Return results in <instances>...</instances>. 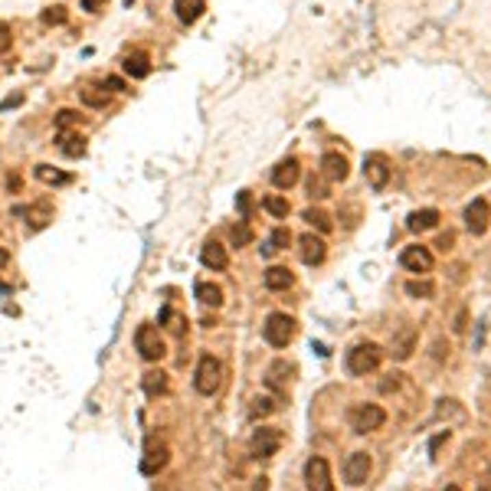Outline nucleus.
<instances>
[{
	"instance_id": "nucleus-1",
	"label": "nucleus",
	"mask_w": 491,
	"mask_h": 491,
	"mask_svg": "<svg viewBox=\"0 0 491 491\" xmlns=\"http://www.w3.org/2000/svg\"><path fill=\"white\" fill-rule=\"evenodd\" d=\"M380 364H383V351H380V344H373V341H360L347 351V370L354 373V377H367Z\"/></svg>"
},
{
	"instance_id": "nucleus-2",
	"label": "nucleus",
	"mask_w": 491,
	"mask_h": 491,
	"mask_svg": "<svg viewBox=\"0 0 491 491\" xmlns=\"http://www.w3.org/2000/svg\"><path fill=\"white\" fill-rule=\"evenodd\" d=\"M347 423H351V429L357 432V436H367V432H377L387 423V413H383V406H377V403H357V406L347 413Z\"/></svg>"
},
{
	"instance_id": "nucleus-3",
	"label": "nucleus",
	"mask_w": 491,
	"mask_h": 491,
	"mask_svg": "<svg viewBox=\"0 0 491 491\" xmlns=\"http://www.w3.org/2000/svg\"><path fill=\"white\" fill-rule=\"evenodd\" d=\"M220 383H223V364L216 357H210V354H203L200 364H197V373H194L197 393H200V396H213V393L220 390Z\"/></svg>"
},
{
	"instance_id": "nucleus-4",
	"label": "nucleus",
	"mask_w": 491,
	"mask_h": 491,
	"mask_svg": "<svg viewBox=\"0 0 491 491\" xmlns=\"http://www.w3.org/2000/svg\"><path fill=\"white\" fill-rule=\"evenodd\" d=\"M262 334L272 347H288V341L295 338V318L285 312H272L262 325Z\"/></svg>"
},
{
	"instance_id": "nucleus-5",
	"label": "nucleus",
	"mask_w": 491,
	"mask_h": 491,
	"mask_svg": "<svg viewBox=\"0 0 491 491\" xmlns=\"http://www.w3.org/2000/svg\"><path fill=\"white\" fill-rule=\"evenodd\" d=\"M134 347H138V354L144 360H161L164 357V341L161 334H158V327L154 325H141L138 331H134Z\"/></svg>"
},
{
	"instance_id": "nucleus-6",
	"label": "nucleus",
	"mask_w": 491,
	"mask_h": 491,
	"mask_svg": "<svg viewBox=\"0 0 491 491\" xmlns=\"http://www.w3.org/2000/svg\"><path fill=\"white\" fill-rule=\"evenodd\" d=\"M282 446V432L272 429V426H259L253 432V439H249V452H253V459H272L275 452Z\"/></svg>"
},
{
	"instance_id": "nucleus-7",
	"label": "nucleus",
	"mask_w": 491,
	"mask_h": 491,
	"mask_svg": "<svg viewBox=\"0 0 491 491\" xmlns=\"http://www.w3.org/2000/svg\"><path fill=\"white\" fill-rule=\"evenodd\" d=\"M305 488L308 491H334V481H331V468L321 455H312L305 462Z\"/></svg>"
},
{
	"instance_id": "nucleus-8",
	"label": "nucleus",
	"mask_w": 491,
	"mask_h": 491,
	"mask_svg": "<svg viewBox=\"0 0 491 491\" xmlns=\"http://www.w3.org/2000/svg\"><path fill=\"white\" fill-rule=\"evenodd\" d=\"M370 468H373V459L367 455V452H351L347 459H344V481L347 485H367V478H370Z\"/></svg>"
},
{
	"instance_id": "nucleus-9",
	"label": "nucleus",
	"mask_w": 491,
	"mask_h": 491,
	"mask_svg": "<svg viewBox=\"0 0 491 491\" xmlns=\"http://www.w3.org/2000/svg\"><path fill=\"white\" fill-rule=\"evenodd\" d=\"M488 223H491V203L485 197H475L468 207H465V226L472 236H485L488 233Z\"/></svg>"
},
{
	"instance_id": "nucleus-10",
	"label": "nucleus",
	"mask_w": 491,
	"mask_h": 491,
	"mask_svg": "<svg viewBox=\"0 0 491 491\" xmlns=\"http://www.w3.org/2000/svg\"><path fill=\"white\" fill-rule=\"evenodd\" d=\"M390 174H393V167H390L387 154H367L364 158V177L373 190H383L390 184Z\"/></svg>"
},
{
	"instance_id": "nucleus-11",
	"label": "nucleus",
	"mask_w": 491,
	"mask_h": 491,
	"mask_svg": "<svg viewBox=\"0 0 491 491\" xmlns=\"http://www.w3.org/2000/svg\"><path fill=\"white\" fill-rule=\"evenodd\" d=\"M400 266L406 272H419V275H426L432 272V253L429 246H406L400 253Z\"/></svg>"
},
{
	"instance_id": "nucleus-12",
	"label": "nucleus",
	"mask_w": 491,
	"mask_h": 491,
	"mask_svg": "<svg viewBox=\"0 0 491 491\" xmlns=\"http://www.w3.org/2000/svg\"><path fill=\"white\" fill-rule=\"evenodd\" d=\"M298 255H301V262L305 266H321L327 255V246L321 236H314V233H305V236L298 239Z\"/></svg>"
},
{
	"instance_id": "nucleus-13",
	"label": "nucleus",
	"mask_w": 491,
	"mask_h": 491,
	"mask_svg": "<svg viewBox=\"0 0 491 491\" xmlns=\"http://www.w3.org/2000/svg\"><path fill=\"white\" fill-rule=\"evenodd\" d=\"M351 174V167H347V158H344L341 151H325V158H321V177L331 180V184H341L347 180Z\"/></svg>"
},
{
	"instance_id": "nucleus-14",
	"label": "nucleus",
	"mask_w": 491,
	"mask_h": 491,
	"mask_svg": "<svg viewBox=\"0 0 491 491\" xmlns=\"http://www.w3.org/2000/svg\"><path fill=\"white\" fill-rule=\"evenodd\" d=\"M301 177V164L298 158H285V161L275 164V171H272V184L279 187V190H292Z\"/></svg>"
},
{
	"instance_id": "nucleus-15",
	"label": "nucleus",
	"mask_w": 491,
	"mask_h": 491,
	"mask_svg": "<svg viewBox=\"0 0 491 491\" xmlns=\"http://www.w3.org/2000/svg\"><path fill=\"white\" fill-rule=\"evenodd\" d=\"M292 373H295V367H292V364H285V360H275V364L268 367L266 387L275 390V396H279V400H282L285 390H288V380H292Z\"/></svg>"
},
{
	"instance_id": "nucleus-16",
	"label": "nucleus",
	"mask_w": 491,
	"mask_h": 491,
	"mask_svg": "<svg viewBox=\"0 0 491 491\" xmlns=\"http://www.w3.org/2000/svg\"><path fill=\"white\" fill-rule=\"evenodd\" d=\"M200 262H203L207 268H213V272H223V268L229 266L226 246H220L216 239H207V242H203V249H200Z\"/></svg>"
},
{
	"instance_id": "nucleus-17",
	"label": "nucleus",
	"mask_w": 491,
	"mask_h": 491,
	"mask_svg": "<svg viewBox=\"0 0 491 491\" xmlns=\"http://www.w3.org/2000/svg\"><path fill=\"white\" fill-rule=\"evenodd\" d=\"M167 459H171L167 446H164V442H158V446H154V439H151V442H148V455L141 459V472H144V475H158L164 465H167Z\"/></svg>"
},
{
	"instance_id": "nucleus-18",
	"label": "nucleus",
	"mask_w": 491,
	"mask_h": 491,
	"mask_svg": "<svg viewBox=\"0 0 491 491\" xmlns=\"http://www.w3.org/2000/svg\"><path fill=\"white\" fill-rule=\"evenodd\" d=\"M416 351V327H403L400 334L390 344V354L396 360H410V354Z\"/></svg>"
},
{
	"instance_id": "nucleus-19",
	"label": "nucleus",
	"mask_w": 491,
	"mask_h": 491,
	"mask_svg": "<svg viewBox=\"0 0 491 491\" xmlns=\"http://www.w3.org/2000/svg\"><path fill=\"white\" fill-rule=\"evenodd\" d=\"M33 177L40 180V184H46V187H66V184H73V177L66 171H60V167H53V164H36Z\"/></svg>"
},
{
	"instance_id": "nucleus-20",
	"label": "nucleus",
	"mask_w": 491,
	"mask_h": 491,
	"mask_svg": "<svg viewBox=\"0 0 491 491\" xmlns=\"http://www.w3.org/2000/svg\"><path fill=\"white\" fill-rule=\"evenodd\" d=\"M203 10H207L203 0H174V14H177V20L184 23V27L197 23V20L203 16Z\"/></svg>"
},
{
	"instance_id": "nucleus-21",
	"label": "nucleus",
	"mask_w": 491,
	"mask_h": 491,
	"mask_svg": "<svg viewBox=\"0 0 491 491\" xmlns=\"http://www.w3.org/2000/svg\"><path fill=\"white\" fill-rule=\"evenodd\" d=\"M266 288L268 292H285V288H292L295 285V275H292V268H285V266H272V268H266Z\"/></svg>"
},
{
	"instance_id": "nucleus-22",
	"label": "nucleus",
	"mask_w": 491,
	"mask_h": 491,
	"mask_svg": "<svg viewBox=\"0 0 491 491\" xmlns=\"http://www.w3.org/2000/svg\"><path fill=\"white\" fill-rule=\"evenodd\" d=\"M23 213H27V229H30V233H36V229L49 226V220H53V207H49L46 200H40V203L27 207Z\"/></svg>"
},
{
	"instance_id": "nucleus-23",
	"label": "nucleus",
	"mask_w": 491,
	"mask_h": 491,
	"mask_svg": "<svg viewBox=\"0 0 491 491\" xmlns=\"http://www.w3.org/2000/svg\"><path fill=\"white\" fill-rule=\"evenodd\" d=\"M406 226L413 229V233H426V229H436L439 226V210H416V213H410V220H406Z\"/></svg>"
},
{
	"instance_id": "nucleus-24",
	"label": "nucleus",
	"mask_w": 491,
	"mask_h": 491,
	"mask_svg": "<svg viewBox=\"0 0 491 491\" xmlns=\"http://www.w3.org/2000/svg\"><path fill=\"white\" fill-rule=\"evenodd\" d=\"M288 242H292V229L288 226H279V229H272V236H268V242H262L259 249H262V255H275L279 249H288Z\"/></svg>"
},
{
	"instance_id": "nucleus-25",
	"label": "nucleus",
	"mask_w": 491,
	"mask_h": 491,
	"mask_svg": "<svg viewBox=\"0 0 491 491\" xmlns=\"http://www.w3.org/2000/svg\"><path fill=\"white\" fill-rule=\"evenodd\" d=\"M79 99L89 108H105V105L112 102V92L105 89V86H86V89H79Z\"/></svg>"
},
{
	"instance_id": "nucleus-26",
	"label": "nucleus",
	"mask_w": 491,
	"mask_h": 491,
	"mask_svg": "<svg viewBox=\"0 0 491 491\" xmlns=\"http://www.w3.org/2000/svg\"><path fill=\"white\" fill-rule=\"evenodd\" d=\"M125 73L131 75V79H148L151 75V62L144 53H131V56H125Z\"/></svg>"
},
{
	"instance_id": "nucleus-27",
	"label": "nucleus",
	"mask_w": 491,
	"mask_h": 491,
	"mask_svg": "<svg viewBox=\"0 0 491 491\" xmlns=\"http://www.w3.org/2000/svg\"><path fill=\"white\" fill-rule=\"evenodd\" d=\"M60 151L66 158H82V154H86V138H82V134L60 131Z\"/></svg>"
},
{
	"instance_id": "nucleus-28",
	"label": "nucleus",
	"mask_w": 491,
	"mask_h": 491,
	"mask_svg": "<svg viewBox=\"0 0 491 491\" xmlns=\"http://www.w3.org/2000/svg\"><path fill=\"white\" fill-rule=\"evenodd\" d=\"M194 295H197V301H200V305H210V308H220V305H223V292H220V285L200 282L194 288Z\"/></svg>"
},
{
	"instance_id": "nucleus-29",
	"label": "nucleus",
	"mask_w": 491,
	"mask_h": 491,
	"mask_svg": "<svg viewBox=\"0 0 491 491\" xmlns=\"http://www.w3.org/2000/svg\"><path fill=\"white\" fill-rule=\"evenodd\" d=\"M141 387H144L148 396H161V393H167V373L164 370H148L144 373V380H141Z\"/></svg>"
},
{
	"instance_id": "nucleus-30",
	"label": "nucleus",
	"mask_w": 491,
	"mask_h": 491,
	"mask_svg": "<svg viewBox=\"0 0 491 491\" xmlns=\"http://www.w3.org/2000/svg\"><path fill=\"white\" fill-rule=\"evenodd\" d=\"M305 223L314 226L318 233H331V216H327L325 210H318V207H308V210H305Z\"/></svg>"
},
{
	"instance_id": "nucleus-31",
	"label": "nucleus",
	"mask_w": 491,
	"mask_h": 491,
	"mask_svg": "<svg viewBox=\"0 0 491 491\" xmlns=\"http://www.w3.org/2000/svg\"><path fill=\"white\" fill-rule=\"evenodd\" d=\"M406 295L410 298H432L436 295V285L429 279H413V282H406Z\"/></svg>"
},
{
	"instance_id": "nucleus-32",
	"label": "nucleus",
	"mask_w": 491,
	"mask_h": 491,
	"mask_svg": "<svg viewBox=\"0 0 491 491\" xmlns=\"http://www.w3.org/2000/svg\"><path fill=\"white\" fill-rule=\"evenodd\" d=\"M272 410H279V400H272V396H253V406H249V416H253V419L268 416Z\"/></svg>"
},
{
	"instance_id": "nucleus-33",
	"label": "nucleus",
	"mask_w": 491,
	"mask_h": 491,
	"mask_svg": "<svg viewBox=\"0 0 491 491\" xmlns=\"http://www.w3.org/2000/svg\"><path fill=\"white\" fill-rule=\"evenodd\" d=\"M161 325H167L174 334H184V331H187V318H184V314H177L174 308H164V312H161Z\"/></svg>"
},
{
	"instance_id": "nucleus-34",
	"label": "nucleus",
	"mask_w": 491,
	"mask_h": 491,
	"mask_svg": "<svg viewBox=\"0 0 491 491\" xmlns=\"http://www.w3.org/2000/svg\"><path fill=\"white\" fill-rule=\"evenodd\" d=\"M229 236H233V246L239 249V246H249V242H253V229H249L246 220H239V223L229 229Z\"/></svg>"
},
{
	"instance_id": "nucleus-35",
	"label": "nucleus",
	"mask_w": 491,
	"mask_h": 491,
	"mask_svg": "<svg viewBox=\"0 0 491 491\" xmlns=\"http://www.w3.org/2000/svg\"><path fill=\"white\" fill-rule=\"evenodd\" d=\"M66 7H62V3H56V7H46L43 10V23L46 27H60V23H66Z\"/></svg>"
},
{
	"instance_id": "nucleus-36",
	"label": "nucleus",
	"mask_w": 491,
	"mask_h": 491,
	"mask_svg": "<svg viewBox=\"0 0 491 491\" xmlns=\"http://www.w3.org/2000/svg\"><path fill=\"white\" fill-rule=\"evenodd\" d=\"M266 210L272 216H288V200L279 194H272V197H266Z\"/></svg>"
},
{
	"instance_id": "nucleus-37",
	"label": "nucleus",
	"mask_w": 491,
	"mask_h": 491,
	"mask_svg": "<svg viewBox=\"0 0 491 491\" xmlns=\"http://www.w3.org/2000/svg\"><path fill=\"white\" fill-rule=\"evenodd\" d=\"M73 125H79V112L62 108L60 115H56V131H66V128H73Z\"/></svg>"
},
{
	"instance_id": "nucleus-38",
	"label": "nucleus",
	"mask_w": 491,
	"mask_h": 491,
	"mask_svg": "<svg viewBox=\"0 0 491 491\" xmlns=\"http://www.w3.org/2000/svg\"><path fill=\"white\" fill-rule=\"evenodd\" d=\"M308 197H312V200H325V197H327V180L325 177H312V180H308Z\"/></svg>"
},
{
	"instance_id": "nucleus-39",
	"label": "nucleus",
	"mask_w": 491,
	"mask_h": 491,
	"mask_svg": "<svg viewBox=\"0 0 491 491\" xmlns=\"http://www.w3.org/2000/svg\"><path fill=\"white\" fill-rule=\"evenodd\" d=\"M236 210H239V216H242V220H249V213H253V194H249V190H239Z\"/></svg>"
},
{
	"instance_id": "nucleus-40",
	"label": "nucleus",
	"mask_w": 491,
	"mask_h": 491,
	"mask_svg": "<svg viewBox=\"0 0 491 491\" xmlns=\"http://www.w3.org/2000/svg\"><path fill=\"white\" fill-rule=\"evenodd\" d=\"M10 46H14V33H10L7 23H0V53H7Z\"/></svg>"
},
{
	"instance_id": "nucleus-41",
	"label": "nucleus",
	"mask_w": 491,
	"mask_h": 491,
	"mask_svg": "<svg viewBox=\"0 0 491 491\" xmlns=\"http://www.w3.org/2000/svg\"><path fill=\"white\" fill-rule=\"evenodd\" d=\"M105 89H108V92H121V89H125V82H121L118 75H108V79H105Z\"/></svg>"
},
{
	"instance_id": "nucleus-42",
	"label": "nucleus",
	"mask_w": 491,
	"mask_h": 491,
	"mask_svg": "<svg viewBox=\"0 0 491 491\" xmlns=\"http://www.w3.org/2000/svg\"><path fill=\"white\" fill-rule=\"evenodd\" d=\"M478 491H491V465L481 472V478H478Z\"/></svg>"
},
{
	"instance_id": "nucleus-43",
	"label": "nucleus",
	"mask_w": 491,
	"mask_h": 491,
	"mask_svg": "<svg viewBox=\"0 0 491 491\" xmlns=\"http://www.w3.org/2000/svg\"><path fill=\"white\" fill-rule=\"evenodd\" d=\"M452 242H455V236H452V233H442V236L436 239V246H439L442 253H446V249H452Z\"/></svg>"
},
{
	"instance_id": "nucleus-44",
	"label": "nucleus",
	"mask_w": 491,
	"mask_h": 491,
	"mask_svg": "<svg viewBox=\"0 0 491 491\" xmlns=\"http://www.w3.org/2000/svg\"><path fill=\"white\" fill-rule=\"evenodd\" d=\"M108 0H82V10H89V14H95V10H102Z\"/></svg>"
},
{
	"instance_id": "nucleus-45",
	"label": "nucleus",
	"mask_w": 491,
	"mask_h": 491,
	"mask_svg": "<svg viewBox=\"0 0 491 491\" xmlns=\"http://www.w3.org/2000/svg\"><path fill=\"white\" fill-rule=\"evenodd\" d=\"M446 439H449V429H446V432H439V436L432 439V446H429V455H436V452H439V446H442Z\"/></svg>"
},
{
	"instance_id": "nucleus-46",
	"label": "nucleus",
	"mask_w": 491,
	"mask_h": 491,
	"mask_svg": "<svg viewBox=\"0 0 491 491\" xmlns=\"http://www.w3.org/2000/svg\"><path fill=\"white\" fill-rule=\"evenodd\" d=\"M253 491H268V478H255Z\"/></svg>"
},
{
	"instance_id": "nucleus-47",
	"label": "nucleus",
	"mask_w": 491,
	"mask_h": 491,
	"mask_svg": "<svg viewBox=\"0 0 491 491\" xmlns=\"http://www.w3.org/2000/svg\"><path fill=\"white\" fill-rule=\"evenodd\" d=\"M7 295H10V288H7V285L0 282V298H7Z\"/></svg>"
},
{
	"instance_id": "nucleus-48",
	"label": "nucleus",
	"mask_w": 491,
	"mask_h": 491,
	"mask_svg": "<svg viewBox=\"0 0 491 491\" xmlns=\"http://www.w3.org/2000/svg\"><path fill=\"white\" fill-rule=\"evenodd\" d=\"M3 262H7V253H3V249H0V266H3Z\"/></svg>"
},
{
	"instance_id": "nucleus-49",
	"label": "nucleus",
	"mask_w": 491,
	"mask_h": 491,
	"mask_svg": "<svg viewBox=\"0 0 491 491\" xmlns=\"http://www.w3.org/2000/svg\"><path fill=\"white\" fill-rule=\"evenodd\" d=\"M446 491H462V488H455V485H449V488H446Z\"/></svg>"
}]
</instances>
